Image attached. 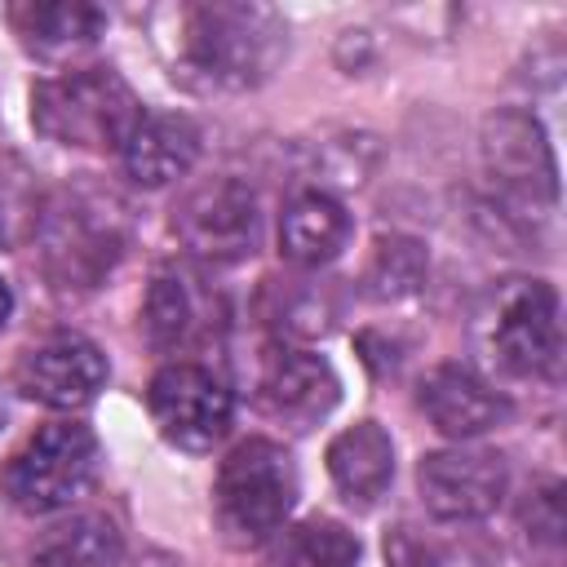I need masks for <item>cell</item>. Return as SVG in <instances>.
<instances>
[{"instance_id":"1","label":"cell","mask_w":567,"mask_h":567,"mask_svg":"<svg viewBox=\"0 0 567 567\" xmlns=\"http://www.w3.org/2000/svg\"><path fill=\"white\" fill-rule=\"evenodd\" d=\"M288 53V27L257 0H199L177 13L182 80L217 93H244L275 75Z\"/></svg>"},{"instance_id":"2","label":"cell","mask_w":567,"mask_h":567,"mask_svg":"<svg viewBox=\"0 0 567 567\" xmlns=\"http://www.w3.org/2000/svg\"><path fill=\"white\" fill-rule=\"evenodd\" d=\"M35 252L58 292L97 288L128 248V208L102 186H62L35 213Z\"/></svg>"},{"instance_id":"3","label":"cell","mask_w":567,"mask_h":567,"mask_svg":"<svg viewBox=\"0 0 567 567\" xmlns=\"http://www.w3.org/2000/svg\"><path fill=\"white\" fill-rule=\"evenodd\" d=\"M142 120V102L111 66H71L31 89V124L80 151H120Z\"/></svg>"},{"instance_id":"4","label":"cell","mask_w":567,"mask_h":567,"mask_svg":"<svg viewBox=\"0 0 567 567\" xmlns=\"http://www.w3.org/2000/svg\"><path fill=\"white\" fill-rule=\"evenodd\" d=\"M478 341L509 377L554 381L563 368V310L545 279H501L478 310Z\"/></svg>"},{"instance_id":"5","label":"cell","mask_w":567,"mask_h":567,"mask_svg":"<svg viewBox=\"0 0 567 567\" xmlns=\"http://www.w3.org/2000/svg\"><path fill=\"white\" fill-rule=\"evenodd\" d=\"M217 523L230 545H266L297 505V465L275 439H244L217 465Z\"/></svg>"},{"instance_id":"6","label":"cell","mask_w":567,"mask_h":567,"mask_svg":"<svg viewBox=\"0 0 567 567\" xmlns=\"http://www.w3.org/2000/svg\"><path fill=\"white\" fill-rule=\"evenodd\" d=\"M97 474V439L80 421L40 425L0 470V487L9 505L22 514H58L84 496Z\"/></svg>"},{"instance_id":"7","label":"cell","mask_w":567,"mask_h":567,"mask_svg":"<svg viewBox=\"0 0 567 567\" xmlns=\"http://www.w3.org/2000/svg\"><path fill=\"white\" fill-rule=\"evenodd\" d=\"M478 151H483V168H487L496 195L509 208H518V213L554 208L558 164H554V146L532 111H518V106L492 111L478 128Z\"/></svg>"},{"instance_id":"8","label":"cell","mask_w":567,"mask_h":567,"mask_svg":"<svg viewBox=\"0 0 567 567\" xmlns=\"http://www.w3.org/2000/svg\"><path fill=\"white\" fill-rule=\"evenodd\" d=\"M173 230L195 252L199 261L230 266L257 252L261 244V208L248 182L239 177H204L195 182L177 208H173Z\"/></svg>"},{"instance_id":"9","label":"cell","mask_w":567,"mask_h":567,"mask_svg":"<svg viewBox=\"0 0 567 567\" xmlns=\"http://www.w3.org/2000/svg\"><path fill=\"white\" fill-rule=\"evenodd\" d=\"M151 421L182 452H208L230 430V390L199 363H168L146 390Z\"/></svg>"},{"instance_id":"10","label":"cell","mask_w":567,"mask_h":567,"mask_svg":"<svg viewBox=\"0 0 567 567\" xmlns=\"http://www.w3.org/2000/svg\"><path fill=\"white\" fill-rule=\"evenodd\" d=\"M416 487L425 509L439 523H483L501 509L509 492V470L501 452L487 447H447L430 452L416 465Z\"/></svg>"},{"instance_id":"11","label":"cell","mask_w":567,"mask_h":567,"mask_svg":"<svg viewBox=\"0 0 567 567\" xmlns=\"http://www.w3.org/2000/svg\"><path fill=\"white\" fill-rule=\"evenodd\" d=\"M337 394H341V381L323 354L301 346H275L261 354L252 399H257V412L270 416L275 425L301 434L337 408Z\"/></svg>"},{"instance_id":"12","label":"cell","mask_w":567,"mask_h":567,"mask_svg":"<svg viewBox=\"0 0 567 567\" xmlns=\"http://www.w3.org/2000/svg\"><path fill=\"white\" fill-rule=\"evenodd\" d=\"M13 385L31 403L71 412V408L93 403L97 390L106 385V354L80 332H49L31 350H22Z\"/></svg>"},{"instance_id":"13","label":"cell","mask_w":567,"mask_h":567,"mask_svg":"<svg viewBox=\"0 0 567 567\" xmlns=\"http://www.w3.org/2000/svg\"><path fill=\"white\" fill-rule=\"evenodd\" d=\"M416 403L430 416V425L439 434L456 439V443L478 439V434L496 430L509 416V399L496 385H487L465 363H439V368H430L421 377V385H416Z\"/></svg>"},{"instance_id":"14","label":"cell","mask_w":567,"mask_h":567,"mask_svg":"<svg viewBox=\"0 0 567 567\" xmlns=\"http://www.w3.org/2000/svg\"><path fill=\"white\" fill-rule=\"evenodd\" d=\"M120 159H124V173L137 186L159 190V186H168V182H177L195 168L199 128L186 115H173V111H142L137 128L120 146Z\"/></svg>"},{"instance_id":"15","label":"cell","mask_w":567,"mask_h":567,"mask_svg":"<svg viewBox=\"0 0 567 567\" xmlns=\"http://www.w3.org/2000/svg\"><path fill=\"white\" fill-rule=\"evenodd\" d=\"M142 323H146V337L155 350L173 354V350H186L195 346L204 332H208V292H204V279L182 266V261H168L155 270L151 288H146V306H142Z\"/></svg>"},{"instance_id":"16","label":"cell","mask_w":567,"mask_h":567,"mask_svg":"<svg viewBox=\"0 0 567 567\" xmlns=\"http://www.w3.org/2000/svg\"><path fill=\"white\" fill-rule=\"evenodd\" d=\"M346 244H350V213L337 195L297 190L284 204V213H279V252L292 266L319 270V266L337 261Z\"/></svg>"},{"instance_id":"17","label":"cell","mask_w":567,"mask_h":567,"mask_svg":"<svg viewBox=\"0 0 567 567\" xmlns=\"http://www.w3.org/2000/svg\"><path fill=\"white\" fill-rule=\"evenodd\" d=\"M9 22L35 58L62 62L97 44L106 13L84 0H22L9 9Z\"/></svg>"},{"instance_id":"18","label":"cell","mask_w":567,"mask_h":567,"mask_svg":"<svg viewBox=\"0 0 567 567\" xmlns=\"http://www.w3.org/2000/svg\"><path fill=\"white\" fill-rule=\"evenodd\" d=\"M328 474L350 505H377L394 483V443L377 421H359L328 443Z\"/></svg>"},{"instance_id":"19","label":"cell","mask_w":567,"mask_h":567,"mask_svg":"<svg viewBox=\"0 0 567 567\" xmlns=\"http://www.w3.org/2000/svg\"><path fill=\"white\" fill-rule=\"evenodd\" d=\"M465 527L470 523H447V532L399 523L385 536V563L390 567H496L501 554L492 549V540Z\"/></svg>"},{"instance_id":"20","label":"cell","mask_w":567,"mask_h":567,"mask_svg":"<svg viewBox=\"0 0 567 567\" xmlns=\"http://www.w3.org/2000/svg\"><path fill=\"white\" fill-rule=\"evenodd\" d=\"M261 310L279 337L306 341L332 328V319L341 315V301H337V288L323 279H270Z\"/></svg>"},{"instance_id":"21","label":"cell","mask_w":567,"mask_h":567,"mask_svg":"<svg viewBox=\"0 0 567 567\" xmlns=\"http://www.w3.org/2000/svg\"><path fill=\"white\" fill-rule=\"evenodd\" d=\"M275 536L279 540H275L270 567H354L359 563V540L332 518H306Z\"/></svg>"},{"instance_id":"22","label":"cell","mask_w":567,"mask_h":567,"mask_svg":"<svg viewBox=\"0 0 567 567\" xmlns=\"http://www.w3.org/2000/svg\"><path fill=\"white\" fill-rule=\"evenodd\" d=\"M425 248L412 235H381L363 266V292L377 301H403L425 284Z\"/></svg>"},{"instance_id":"23","label":"cell","mask_w":567,"mask_h":567,"mask_svg":"<svg viewBox=\"0 0 567 567\" xmlns=\"http://www.w3.org/2000/svg\"><path fill=\"white\" fill-rule=\"evenodd\" d=\"M35 554L62 567H120V532L102 514H80L58 527Z\"/></svg>"},{"instance_id":"24","label":"cell","mask_w":567,"mask_h":567,"mask_svg":"<svg viewBox=\"0 0 567 567\" xmlns=\"http://www.w3.org/2000/svg\"><path fill=\"white\" fill-rule=\"evenodd\" d=\"M527 554H540L545 563H558L563 554V487L558 483H540L527 492L523 514H518Z\"/></svg>"},{"instance_id":"25","label":"cell","mask_w":567,"mask_h":567,"mask_svg":"<svg viewBox=\"0 0 567 567\" xmlns=\"http://www.w3.org/2000/svg\"><path fill=\"white\" fill-rule=\"evenodd\" d=\"M9 315H13V292H9V284L0 279V328L9 323Z\"/></svg>"},{"instance_id":"26","label":"cell","mask_w":567,"mask_h":567,"mask_svg":"<svg viewBox=\"0 0 567 567\" xmlns=\"http://www.w3.org/2000/svg\"><path fill=\"white\" fill-rule=\"evenodd\" d=\"M31 567H62V563H49V558H40V554H35V558H31Z\"/></svg>"}]
</instances>
